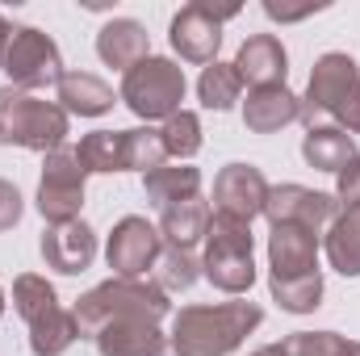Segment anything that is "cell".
<instances>
[{"instance_id":"7","label":"cell","mask_w":360,"mask_h":356,"mask_svg":"<svg viewBox=\"0 0 360 356\" xmlns=\"http://www.w3.org/2000/svg\"><path fill=\"white\" fill-rule=\"evenodd\" d=\"M0 72L8 76V84L21 92H38V89H59L63 80V55L55 46L51 34L34 30V25H13L8 51Z\"/></svg>"},{"instance_id":"31","label":"cell","mask_w":360,"mask_h":356,"mask_svg":"<svg viewBox=\"0 0 360 356\" xmlns=\"http://www.w3.org/2000/svg\"><path fill=\"white\" fill-rule=\"evenodd\" d=\"M168 164V151L160 143V130L151 126H139V130H126V172H155Z\"/></svg>"},{"instance_id":"22","label":"cell","mask_w":360,"mask_h":356,"mask_svg":"<svg viewBox=\"0 0 360 356\" xmlns=\"http://www.w3.org/2000/svg\"><path fill=\"white\" fill-rule=\"evenodd\" d=\"M143 193L155 210H168L176 201H188V197H201V172L188 168V164H164L155 172L143 177Z\"/></svg>"},{"instance_id":"5","label":"cell","mask_w":360,"mask_h":356,"mask_svg":"<svg viewBox=\"0 0 360 356\" xmlns=\"http://www.w3.org/2000/svg\"><path fill=\"white\" fill-rule=\"evenodd\" d=\"M256 235L248 222L239 218H226V214H214L210 218V231H205V256H201V276L239 298L256 285Z\"/></svg>"},{"instance_id":"4","label":"cell","mask_w":360,"mask_h":356,"mask_svg":"<svg viewBox=\"0 0 360 356\" xmlns=\"http://www.w3.org/2000/svg\"><path fill=\"white\" fill-rule=\"evenodd\" d=\"M72 117L34 92H21L13 84L0 89V147H25V151H59L68 147Z\"/></svg>"},{"instance_id":"27","label":"cell","mask_w":360,"mask_h":356,"mask_svg":"<svg viewBox=\"0 0 360 356\" xmlns=\"http://www.w3.org/2000/svg\"><path fill=\"white\" fill-rule=\"evenodd\" d=\"M239 96H243V80H239L235 63H210V68H201V76H197V101L205 109L226 113V109H235Z\"/></svg>"},{"instance_id":"35","label":"cell","mask_w":360,"mask_h":356,"mask_svg":"<svg viewBox=\"0 0 360 356\" xmlns=\"http://www.w3.org/2000/svg\"><path fill=\"white\" fill-rule=\"evenodd\" d=\"M319 8H327V4H276V0H264V13L272 21H302V17H310Z\"/></svg>"},{"instance_id":"37","label":"cell","mask_w":360,"mask_h":356,"mask_svg":"<svg viewBox=\"0 0 360 356\" xmlns=\"http://www.w3.org/2000/svg\"><path fill=\"white\" fill-rule=\"evenodd\" d=\"M340 356H360V340H344V348H340Z\"/></svg>"},{"instance_id":"23","label":"cell","mask_w":360,"mask_h":356,"mask_svg":"<svg viewBox=\"0 0 360 356\" xmlns=\"http://www.w3.org/2000/svg\"><path fill=\"white\" fill-rule=\"evenodd\" d=\"M76 160L84 172L96 177H109V172H126V130H92L84 134L76 147Z\"/></svg>"},{"instance_id":"25","label":"cell","mask_w":360,"mask_h":356,"mask_svg":"<svg viewBox=\"0 0 360 356\" xmlns=\"http://www.w3.org/2000/svg\"><path fill=\"white\" fill-rule=\"evenodd\" d=\"M76 340H80L76 314L63 310V306H55L51 314H42L38 323H30V352L34 356H63Z\"/></svg>"},{"instance_id":"6","label":"cell","mask_w":360,"mask_h":356,"mask_svg":"<svg viewBox=\"0 0 360 356\" xmlns=\"http://www.w3.org/2000/svg\"><path fill=\"white\" fill-rule=\"evenodd\" d=\"M184 92H188V80H184V68L176 59H164V55H151L143 63H134L126 76H122V89H117V101H126V109L143 122H168L172 113H180L184 105Z\"/></svg>"},{"instance_id":"11","label":"cell","mask_w":360,"mask_h":356,"mask_svg":"<svg viewBox=\"0 0 360 356\" xmlns=\"http://www.w3.org/2000/svg\"><path fill=\"white\" fill-rule=\"evenodd\" d=\"M340 214V201L335 193H319V189H306V184H276L269 189V201H264V218L272 227L276 222H297L314 235H323Z\"/></svg>"},{"instance_id":"15","label":"cell","mask_w":360,"mask_h":356,"mask_svg":"<svg viewBox=\"0 0 360 356\" xmlns=\"http://www.w3.org/2000/svg\"><path fill=\"white\" fill-rule=\"evenodd\" d=\"M101 356H168V336L155 319H113L92 336Z\"/></svg>"},{"instance_id":"8","label":"cell","mask_w":360,"mask_h":356,"mask_svg":"<svg viewBox=\"0 0 360 356\" xmlns=\"http://www.w3.org/2000/svg\"><path fill=\"white\" fill-rule=\"evenodd\" d=\"M84 180H89V172L80 168L72 147H59V151H51L42 160V180H38L34 205L46 218V227L80 218V210H84Z\"/></svg>"},{"instance_id":"32","label":"cell","mask_w":360,"mask_h":356,"mask_svg":"<svg viewBox=\"0 0 360 356\" xmlns=\"http://www.w3.org/2000/svg\"><path fill=\"white\" fill-rule=\"evenodd\" d=\"M344 340L348 336H340V331H293L276 348H281V356H340Z\"/></svg>"},{"instance_id":"2","label":"cell","mask_w":360,"mask_h":356,"mask_svg":"<svg viewBox=\"0 0 360 356\" xmlns=\"http://www.w3.org/2000/svg\"><path fill=\"white\" fill-rule=\"evenodd\" d=\"M72 314H76L80 340H92V336H96L105 323H113V319H155V323H160L164 314H172V302H168V293H164L155 281H147V276H139V281L109 276V281L92 285L84 298H76Z\"/></svg>"},{"instance_id":"39","label":"cell","mask_w":360,"mask_h":356,"mask_svg":"<svg viewBox=\"0 0 360 356\" xmlns=\"http://www.w3.org/2000/svg\"><path fill=\"white\" fill-rule=\"evenodd\" d=\"M0 314H4V289H0Z\"/></svg>"},{"instance_id":"16","label":"cell","mask_w":360,"mask_h":356,"mask_svg":"<svg viewBox=\"0 0 360 356\" xmlns=\"http://www.w3.org/2000/svg\"><path fill=\"white\" fill-rule=\"evenodd\" d=\"M235 72L252 89L285 84V76H289V51L281 46L276 34H252V38H243L239 55H235Z\"/></svg>"},{"instance_id":"20","label":"cell","mask_w":360,"mask_h":356,"mask_svg":"<svg viewBox=\"0 0 360 356\" xmlns=\"http://www.w3.org/2000/svg\"><path fill=\"white\" fill-rule=\"evenodd\" d=\"M55 105L68 117H101L113 109V89L92 72H63V80L55 89Z\"/></svg>"},{"instance_id":"36","label":"cell","mask_w":360,"mask_h":356,"mask_svg":"<svg viewBox=\"0 0 360 356\" xmlns=\"http://www.w3.org/2000/svg\"><path fill=\"white\" fill-rule=\"evenodd\" d=\"M8 38H13V25L4 21V13H0V63H4V51H8Z\"/></svg>"},{"instance_id":"21","label":"cell","mask_w":360,"mask_h":356,"mask_svg":"<svg viewBox=\"0 0 360 356\" xmlns=\"http://www.w3.org/2000/svg\"><path fill=\"white\" fill-rule=\"evenodd\" d=\"M302 160L319 172H340L348 160H356V139L340 126H310L302 139Z\"/></svg>"},{"instance_id":"28","label":"cell","mask_w":360,"mask_h":356,"mask_svg":"<svg viewBox=\"0 0 360 356\" xmlns=\"http://www.w3.org/2000/svg\"><path fill=\"white\" fill-rule=\"evenodd\" d=\"M55 306H59V293H55V285H51L46 276H38V272H21V276L13 281V310L25 319V327L38 323L42 314H51Z\"/></svg>"},{"instance_id":"9","label":"cell","mask_w":360,"mask_h":356,"mask_svg":"<svg viewBox=\"0 0 360 356\" xmlns=\"http://www.w3.org/2000/svg\"><path fill=\"white\" fill-rule=\"evenodd\" d=\"M239 13V4H226V8H214L205 0H193L184 4L172 25H168V42L184 63H197V68H210L218 63V46H222V21H231Z\"/></svg>"},{"instance_id":"1","label":"cell","mask_w":360,"mask_h":356,"mask_svg":"<svg viewBox=\"0 0 360 356\" xmlns=\"http://www.w3.org/2000/svg\"><path fill=\"white\" fill-rule=\"evenodd\" d=\"M260 323H264V310L256 302L180 306L172 314L168 348L176 356H231Z\"/></svg>"},{"instance_id":"12","label":"cell","mask_w":360,"mask_h":356,"mask_svg":"<svg viewBox=\"0 0 360 356\" xmlns=\"http://www.w3.org/2000/svg\"><path fill=\"white\" fill-rule=\"evenodd\" d=\"M269 189L272 184L256 164H226L214 180V214H226V218H239L252 227V218L264 214Z\"/></svg>"},{"instance_id":"10","label":"cell","mask_w":360,"mask_h":356,"mask_svg":"<svg viewBox=\"0 0 360 356\" xmlns=\"http://www.w3.org/2000/svg\"><path fill=\"white\" fill-rule=\"evenodd\" d=\"M160 252H164L160 227H151L139 214L117 218L113 231H109V239H105V265L113 268V276H126V281L147 276L151 268L160 265Z\"/></svg>"},{"instance_id":"30","label":"cell","mask_w":360,"mask_h":356,"mask_svg":"<svg viewBox=\"0 0 360 356\" xmlns=\"http://www.w3.org/2000/svg\"><path fill=\"white\" fill-rule=\"evenodd\" d=\"M155 285L164 289V293H184V289H193V281L201 276V260L193 256V252H184V248H164L160 252V265H155Z\"/></svg>"},{"instance_id":"24","label":"cell","mask_w":360,"mask_h":356,"mask_svg":"<svg viewBox=\"0 0 360 356\" xmlns=\"http://www.w3.org/2000/svg\"><path fill=\"white\" fill-rule=\"evenodd\" d=\"M323 252L335 272L360 276V210H340L323 235Z\"/></svg>"},{"instance_id":"19","label":"cell","mask_w":360,"mask_h":356,"mask_svg":"<svg viewBox=\"0 0 360 356\" xmlns=\"http://www.w3.org/2000/svg\"><path fill=\"white\" fill-rule=\"evenodd\" d=\"M210 218H214V210H210L205 197H188V201H176V205L160 210V239H164V248L193 252V243H205Z\"/></svg>"},{"instance_id":"17","label":"cell","mask_w":360,"mask_h":356,"mask_svg":"<svg viewBox=\"0 0 360 356\" xmlns=\"http://www.w3.org/2000/svg\"><path fill=\"white\" fill-rule=\"evenodd\" d=\"M96 55H101L105 68H122V76H126L134 63L151 59V34L134 17H113L96 34Z\"/></svg>"},{"instance_id":"26","label":"cell","mask_w":360,"mask_h":356,"mask_svg":"<svg viewBox=\"0 0 360 356\" xmlns=\"http://www.w3.org/2000/svg\"><path fill=\"white\" fill-rule=\"evenodd\" d=\"M269 293L285 314H314L323 306V272L285 276V281L281 276H269Z\"/></svg>"},{"instance_id":"38","label":"cell","mask_w":360,"mask_h":356,"mask_svg":"<svg viewBox=\"0 0 360 356\" xmlns=\"http://www.w3.org/2000/svg\"><path fill=\"white\" fill-rule=\"evenodd\" d=\"M252 356H281V348H276V344H264V348H256Z\"/></svg>"},{"instance_id":"33","label":"cell","mask_w":360,"mask_h":356,"mask_svg":"<svg viewBox=\"0 0 360 356\" xmlns=\"http://www.w3.org/2000/svg\"><path fill=\"white\" fill-rule=\"evenodd\" d=\"M335 201L340 210H360V151L356 160H348V168L335 172Z\"/></svg>"},{"instance_id":"3","label":"cell","mask_w":360,"mask_h":356,"mask_svg":"<svg viewBox=\"0 0 360 356\" xmlns=\"http://www.w3.org/2000/svg\"><path fill=\"white\" fill-rule=\"evenodd\" d=\"M314 117H331L340 130L360 134V68L352 55L327 51V55L314 59L310 84H306V96H302L306 130L314 126Z\"/></svg>"},{"instance_id":"18","label":"cell","mask_w":360,"mask_h":356,"mask_svg":"<svg viewBox=\"0 0 360 356\" xmlns=\"http://www.w3.org/2000/svg\"><path fill=\"white\" fill-rule=\"evenodd\" d=\"M302 117V96L289 92L285 84H272V89H252L243 101V126L252 134H276L285 130L289 122Z\"/></svg>"},{"instance_id":"29","label":"cell","mask_w":360,"mask_h":356,"mask_svg":"<svg viewBox=\"0 0 360 356\" xmlns=\"http://www.w3.org/2000/svg\"><path fill=\"white\" fill-rule=\"evenodd\" d=\"M160 143H164V151H168V160H176V164H184V160H193L197 151H201V117L193 113V109H180V113H172L164 126H160Z\"/></svg>"},{"instance_id":"14","label":"cell","mask_w":360,"mask_h":356,"mask_svg":"<svg viewBox=\"0 0 360 356\" xmlns=\"http://www.w3.org/2000/svg\"><path fill=\"white\" fill-rule=\"evenodd\" d=\"M319 272V235L297 222H276L269 235V276H310Z\"/></svg>"},{"instance_id":"13","label":"cell","mask_w":360,"mask_h":356,"mask_svg":"<svg viewBox=\"0 0 360 356\" xmlns=\"http://www.w3.org/2000/svg\"><path fill=\"white\" fill-rule=\"evenodd\" d=\"M38 252H42L46 268H55V272H63V276H80V272H89L92 260H96V231H92L84 218L46 227L42 239H38Z\"/></svg>"},{"instance_id":"34","label":"cell","mask_w":360,"mask_h":356,"mask_svg":"<svg viewBox=\"0 0 360 356\" xmlns=\"http://www.w3.org/2000/svg\"><path fill=\"white\" fill-rule=\"evenodd\" d=\"M21 214H25V197H21V189H17L13 180H0V235L13 231V227L21 222Z\"/></svg>"}]
</instances>
